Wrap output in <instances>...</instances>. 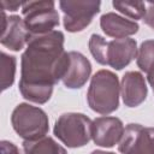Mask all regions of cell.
<instances>
[{"label":"cell","instance_id":"30bf717a","mask_svg":"<svg viewBox=\"0 0 154 154\" xmlns=\"http://www.w3.org/2000/svg\"><path fill=\"white\" fill-rule=\"evenodd\" d=\"M2 25H1V43L2 46L10 48L11 51H20L25 42L29 40V32L24 25V20L19 16H10L8 18L5 14V11H1Z\"/></svg>","mask_w":154,"mask_h":154},{"label":"cell","instance_id":"3957f363","mask_svg":"<svg viewBox=\"0 0 154 154\" xmlns=\"http://www.w3.org/2000/svg\"><path fill=\"white\" fill-rule=\"evenodd\" d=\"M87 100L89 107L100 114L114 112L119 106L118 77L108 70L97 71L91 77Z\"/></svg>","mask_w":154,"mask_h":154},{"label":"cell","instance_id":"ac0fdd59","mask_svg":"<svg viewBox=\"0 0 154 154\" xmlns=\"http://www.w3.org/2000/svg\"><path fill=\"white\" fill-rule=\"evenodd\" d=\"M1 154H22L16 144L8 141H1Z\"/></svg>","mask_w":154,"mask_h":154},{"label":"cell","instance_id":"4fadbf2b","mask_svg":"<svg viewBox=\"0 0 154 154\" xmlns=\"http://www.w3.org/2000/svg\"><path fill=\"white\" fill-rule=\"evenodd\" d=\"M100 25L102 31L116 38H125L138 31V24L135 20L123 18L113 12H108L101 16Z\"/></svg>","mask_w":154,"mask_h":154},{"label":"cell","instance_id":"8992f818","mask_svg":"<svg viewBox=\"0 0 154 154\" xmlns=\"http://www.w3.org/2000/svg\"><path fill=\"white\" fill-rule=\"evenodd\" d=\"M24 25L29 35H42L53 31L59 25V14L53 1L23 2Z\"/></svg>","mask_w":154,"mask_h":154},{"label":"cell","instance_id":"d6986e66","mask_svg":"<svg viewBox=\"0 0 154 154\" xmlns=\"http://www.w3.org/2000/svg\"><path fill=\"white\" fill-rule=\"evenodd\" d=\"M143 20H144V23L147 25H149L150 28L154 29V2H149L148 4L147 12H146V16H144Z\"/></svg>","mask_w":154,"mask_h":154},{"label":"cell","instance_id":"ba28073f","mask_svg":"<svg viewBox=\"0 0 154 154\" xmlns=\"http://www.w3.org/2000/svg\"><path fill=\"white\" fill-rule=\"evenodd\" d=\"M118 148L122 154H154V128L128 124Z\"/></svg>","mask_w":154,"mask_h":154},{"label":"cell","instance_id":"ffe728a7","mask_svg":"<svg viewBox=\"0 0 154 154\" xmlns=\"http://www.w3.org/2000/svg\"><path fill=\"white\" fill-rule=\"evenodd\" d=\"M2 10H10V11H17L19 7L23 6V2L18 1H1Z\"/></svg>","mask_w":154,"mask_h":154},{"label":"cell","instance_id":"2e32d148","mask_svg":"<svg viewBox=\"0 0 154 154\" xmlns=\"http://www.w3.org/2000/svg\"><path fill=\"white\" fill-rule=\"evenodd\" d=\"M112 6L122 12L123 14L132 19H142L146 16L147 7L144 2H132V1H113Z\"/></svg>","mask_w":154,"mask_h":154},{"label":"cell","instance_id":"7c38bea8","mask_svg":"<svg viewBox=\"0 0 154 154\" xmlns=\"http://www.w3.org/2000/svg\"><path fill=\"white\" fill-rule=\"evenodd\" d=\"M122 96L128 107H137L147 97V85L137 71L126 72L122 78Z\"/></svg>","mask_w":154,"mask_h":154},{"label":"cell","instance_id":"e0dca14e","mask_svg":"<svg viewBox=\"0 0 154 154\" xmlns=\"http://www.w3.org/2000/svg\"><path fill=\"white\" fill-rule=\"evenodd\" d=\"M16 72V58L1 53V85L2 90L12 85Z\"/></svg>","mask_w":154,"mask_h":154},{"label":"cell","instance_id":"5b68a950","mask_svg":"<svg viewBox=\"0 0 154 154\" xmlns=\"http://www.w3.org/2000/svg\"><path fill=\"white\" fill-rule=\"evenodd\" d=\"M93 122L82 113H64L54 125V135L67 147L85 146L91 138Z\"/></svg>","mask_w":154,"mask_h":154},{"label":"cell","instance_id":"277c9868","mask_svg":"<svg viewBox=\"0 0 154 154\" xmlns=\"http://www.w3.org/2000/svg\"><path fill=\"white\" fill-rule=\"evenodd\" d=\"M11 123L14 131L25 141H35L48 132V117L38 107L19 103L12 112Z\"/></svg>","mask_w":154,"mask_h":154},{"label":"cell","instance_id":"44dd1931","mask_svg":"<svg viewBox=\"0 0 154 154\" xmlns=\"http://www.w3.org/2000/svg\"><path fill=\"white\" fill-rule=\"evenodd\" d=\"M148 75V82H149V84L152 85V88H153V91H154V70H152L150 72H148L147 73Z\"/></svg>","mask_w":154,"mask_h":154},{"label":"cell","instance_id":"9c48e42d","mask_svg":"<svg viewBox=\"0 0 154 154\" xmlns=\"http://www.w3.org/2000/svg\"><path fill=\"white\" fill-rule=\"evenodd\" d=\"M124 126L119 118L99 117L91 124V138L100 147H113L120 142Z\"/></svg>","mask_w":154,"mask_h":154},{"label":"cell","instance_id":"52a82bcc","mask_svg":"<svg viewBox=\"0 0 154 154\" xmlns=\"http://www.w3.org/2000/svg\"><path fill=\"white\" fill-rule=\"evenodd\" d=\"M64 13V26L70 32L82 31L100 11V1H60Z\"/></svg>","mask_w":154,"mask_h":154},{"label":"cell","instance_id":"7a4b0ae2","mask_svg":"<svg viewBox=\"0 0 154 154\" xmlns=\"http://www.w3.org/2000/svg\"><path fill=\"white\" fill-rule=\"evenodd\" d=\"M89 49L99 64L109 65L116 70H122L137 55L136 41L128 37L106 41L102 36L93 34L89 38Z\"/></svg>","mask_w":154,"mask_h":154},{"label":"cell","instance_id":"9a60e30c","mask_svg":"<svg viewBox=\"0 0 154 154\" xmlns=\"http://www.w3.org/2000/svg\"><path fill=\"white\" fill-rule=\"evenodd\" d=\"M137 65L147 73L154 70V40L142 42L137 55Z\"/></svg>","mask_w":154,"mask_h":154},{"label":"cell","instance_id":"7402d4cb","mask_svg":"<svg viewBox=\"0 0 154 154\" xmlns=\"http://www.w3.org/2000/svg\"><path fill=\"white\" fill-rule=\"evenodd\" d=\"M91 154H116V153H112V152H102V150H94Z\"/></svg>","mask_w":154,"mask_h":154},{"label":"cell","instance_id":"6da1fadb","mask_svg":"<svg viewBox=\"0 0 154 154\" xmlns=\"http://www.w3.org/2000/svg\"><path fill=\"white\" fill-rule=\"evenodd\" d=\"M69 61L61 31L29 35L28 47L22 55L19 90L23 97L36 103L47 102L52 96L53 85L65 76Z\"/></svg>","mask_w":154,"mask_h":154},{"label":"cell","instance_id":"8fae6325","mask_svg":"<svg viewBox=\"0 0 154 154\" xmlns=\"http://www.w3.org/2000/svg\"><path fill=\"white\" fill-rule=\"evenodd\" d=\"M69 57H70L69 67L61 81L66 88L70 89L82 88L87 83L91 72L90 61L82 53L75 51L69 52Z\"/></svg>","mask_w":154,"mask_h":154},{"label":"cell","instance_id":"5bb4252c","mask_svg":"<svg viewBox=\"0 0 154 154\" xmlns=\"http://www.w3.org/2000/svg\"><path fill=\"white\" fill-rule=\"evenodd\" d=\"M24 154H67L65 148L52 137H42L35 141H24Z\"/></svg>","mask_w":154,"mask_h":154}]
</instances>
